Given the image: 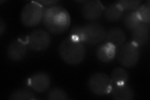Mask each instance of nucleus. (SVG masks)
Instances as JSON below:
<instances>
[{
	"label": "nucleus",
	"instance_id": "nucleus-6",
	"mask_svg": "<svg viewBox=\"0 0 150 100\" xmlns=\"http://www.w3.org/2000/svg\"><path fill=\"white\" fill-rule=\"evenodd\" d=\"M118 59L121 65L131 68L137 65L139 59L138 47L132 42H128L121 46Z\"/></svg>",
	"mask_w": 150,
	"mask_h": 100
},
{
	"label": "nucleus",
	"instance_id": "nucleus-2",
	"mask_svg": "<svg viewBox=\"0 0 150 100\" xmlns=\"http://www.w3.org/2000/svg\"><path fill=\"white\" fill-rule=\"evenodd\" d=\"M58 51L62 59L70 65L81 63L86 56V50L83 43L70 36L61 43Z\"/></svg>",
	"mask_w": 150,
	"mask_h": 100
},
{
	"label": "nucleus",
	"instance_id": "nucleus-7",
	"mask_svg": "<svg viewBox=\"0 0 150 100\" xmlns=\"http://www.w3.org/2000/svg\"><path fill=\"white\" fill-rule=\"evenodd\" d=\"M51 38L49 33L43 30H36L32 31L27 38L28 47L33 51L46 50L50 46Z\"/></svg>",
	"mask_w": 150,
	"mask_h": 100
},
{
	"label": "nucleus",
	"instance_id": "nucleus-5",
	"mask_svg": "<svg viewBox=\"0 0 150 100\" xmlns=\"http://www.w3.org/2000/svg\"><path fill=\"white\" fill-rule=\"evenodd\" d=\"M88 87L91 91L98 96H103L110 93L112 83L111 78L106 74L96 73L89 78Z\"/></svg>",
	"mask_w": 150,
	"mask_h": 100
},
{
	"label": "nucleus",
	"instance_id": "nucleus-3",
	"mask_svg": "<svg viewBox=\"0 0 150 100\" xmlns=\"http://www.w3.org/2000/svg\"><path fill=\"white\" fill-rule=\"evenodd\" d=\"M45 8L36 1H31L23 7L21 13V23L26 27L37 26L43 20Z\"/></svg>",
	"mask_w": 150,
	"mask_h": 100
},
{
	"label": "nucleus",
	"instance_id": "nucleus-20",
	"mask_svg": "<svg viewBox=\"0 0 150 100\" xmlns=\"http://www.w3.org/2000/svg\"><path fill=\"white\" fill-rule=\"evenodd\" d=\"M142 1L139 0H121L117 2L123 11H131L137 9L142 4Z\"/></svg>",
	"mask_w": 150,
	"mask_h": 100
},
{
	"label": "nucleus",
	"instance_id": "nucleus-18",
	"mask_svg": "<svg viewBox=\"0 0 150 100\" xmlns=\"http://www.w3.org/2000/svg\"><path fill=\"white\" fill-rule=\"evenodd\" d=\"M11 100H33L36 97L30 90L25 88L16 89L9 96Z\"/></svg>",
	"mask_w": 150,
	"mask_h": 100
},
{
	"label": "nucleus",
	"instance_id": "nucleus-22",
	"mask_svg": "<svg viewBox=\"0 0 150 100\" xmlns=\"http://www.w3.org/2000/svg\"><path fill=\"white\" fill-rule=\"evenodd\" d=\"M70 37H71L75 40L82 42L83 33H82V26H74L70 33Z\"/></svg>",
	"mask_w": 150,
	"mask_h": 100
},
{
	"label": "nucleus",
	"instance_id": "nucleus-17",
	"mask_svg": "<svg viewBox=\"0 0 150 100\" xmlns=\"http://www.w3.org/2000/svg\"><path fill=\"white\" fill-rule=\"evenodd\" d=\"M123 23L128 30L133 31L142 23L139 20L135 11H131L124 15Z\"/></svg>",
	"mask_w": 150,
	"mask_h": 100
},
{
	"label": "nucleus",
	"instance_id": "nucleus-16",
	"mask_svg": "<svg viewBox=\"0 0 150 100\" xmlns=\"http://www.w3.org/2000/svg\"><path fill=\"white\" fill-rule=\"evenodd\" d=\"M128 79V71L123 68H116L112 71L111 79L112 84H126Z\"/></svg>",
	"mask_w": 150,
	"mask_h": 100
},
{
	"label": "nucleus",
	"instance_id": "nucleus-21",
	"mask_svg": "<svg viewBox=\"0 0 150 100\" xmlns=\"http://www.w3.org/2000/svg\"><path fill=\"white\" fill-rule=\"evenodd\" d=\"M47 98L50 100H67L69 99V97L67 93L63 89L54 88L49 91Z\"/></svg>",
	"mask_w": 150,
	"mask_h": 100
},
{
	"label": "nucleus",
	"instance_id": "nucleus-4",
	"mask_svg": "<svg viewBox=\"0 0 150 100\" xmlns=\"http://www.w3.org/2000/svg\"><path fill=\"white\" fill-rule=\"evenodd\" d=\"M82 43L88 45H97L106 38L105 27L96 22H91L82 26Z\"/></svg>",
	"mask_w": 150,
	"mask_h": 100
},
{
	"label": "nucleus",
	"instance_id": "nucleus-15",
	"mask_svg": "<svg viewBox=\"0 0 150 100\" xmlns=\"http://www.w3.org/2000/svg\"><path fill=\"white\" fill-rule=\"evenodd\" d=\"M123 9L118 3H116L110 4L105 8L104 15L108 21L116 22L123 18Z\"/></svg>",
	"mask_w": 150,
	"mask_h": 100
},
{
	"label": "nucleus",
	"instance_id": "nucleus-14",
	"mask_svg": "<svg viewBox=\"0 0 150 100\" xmlns=\"http://www.w3.org/2000/svg\"><path fill=\"white\" fill-rule=\"evenodd\" d=\"M106 38L107 42L117 48L122 46L125 43L126 35L125 31L121 28L114 27L111 28L106 33Z\"/></svg>",
	"mask_w": 150,
	"mask_h": 100
},
{
	"label": "nucleus",
	"instance_id": "nucleus-1",
	"mask_svg": "<svg viewBox=\"0 0 150 100\" xmlns=\"http://www.w3.org/2000/svg\"><path fill=\"white\" fill-rule=\"evenodd\" d=\"M45 28L54 35L62 34L71 23V18L67 9L62 6L55 5L45 8L42 20Z\"/></svg>",
	"mask_w": 150,
	"mask_h": 100
},
{
	"label": "nucleus",
	"instance_id": "nucleus-11",
	"mask_svg": "<svg viewBox=\"0 0 150 100\" xmlns=\"http://www.w3.org/2000/svg\"><path fill=\"white\" fill-rule=\"evenodd\" d=\"M149 25L143 23H141L132 31L131 42L138 47L145 45L149 40Z\"/></svg>",
	"mask_w": 150,
	"mask_h": 100
},
{
	"label": "nucleus",
	"instance_id": "nucleus-13",
	"mask_svg": "<svg viewBox=\"0 0 150 100\" xmlns=\"http://www.w3.org/2000/svg\"><path fill=\"white\" fill-rule=\"evenodd\" d=\"M116 48L110 43L100 45L97 48L96 55L98 59L103 63H108L114 59Z\"/></svg>",
	"mask_w": 150,
	"mask_h": 100
},
{
	"label": "nucleus",
	"instance_id": "nucleus-19",
	"mask_svg": "<svg viewBox=\"0 0 150 100\" xmlns=\"http://www.w3.org/2000/svg\"><path fill=\"white\" fill-rule=\"evenodd\" d=\"M135 12L141 22L149 25L150 22V1L149 0L145 4L141 5Z\"/></svg>",
	"mask_w": 150,
	"mask_h": 100
},
{
	"label": "nucleus",
	"instance_id": "nucleus-10",
	"mask_svg": "<svg viewBox=\"0 0 150 100\" xmlns=\"http://www.w3.org/2000/svg\"><path fill=\"white\" fill-rule=\"evenodd\" d=\"M27 43L21 40L13 41L9 45L7 49V55L8 58L14 61L22 60L26 55L28 51Z\"/></svg>",
	"mask_w": 150,
	"mask_h": 100
},
{
	"label": "nucleus",
	"instance_id": "nucleus-24",
	"mask_svg": "<svg viewBox=\"0 0 150 100\" xmlns=\"http://www.w3.org/2000/svg\"><path fill=\"white\" fill-rule=\"evenodd\" d=\"M6 28V25L5 22L3 21V19L1 18V20H0V35L2 36L3 35V33L5 32Z\"/></svg>",
	"mask_w": 150,
	"mask_h": 100
},
{
	"label": "nucleus",
	"instance_id": "nucleus-8",
	"mask_svg": "<svg viewBox=\"0 0 150 100\" xmlns=\"http://www.w3.org/2000/svg\"><path fill=\"white\" fill-rule=\"evenodd\" d=\"M105 7L98 0L87 1L84 3L81 9L82 15L86 20L93 21L99 19L104 13Z\"/></svg>",
	"mask_w": 150,
	"mask_h": 100
},
{
	"label": "nucleus",
	"instance_id": "nucleus-12",
	"mask_svg": "<svg viewBox=\"0 0 150 100\" xmlns=\"http://www.w3.org/2000/svg\"><path fill=\"white\" fill-rule=\"evenodd\" d=\"M110 93L117 100H131L134 98L133 90L126 83L112 84Z\"/></svg>",
	"mask_w": 150,
	"mask_h": 100
},
{
	"label": "nucleus",
	"instance_id": "nucleus-9",
	"mask_svg": "<svg viewBox=\"0 0 150 100\" xmlns=\"http://www.w3.org/2000/svg\"><path fill=\"white\" fill-rule=\"evenodd\" d=\"M28 83L35 91L43 93L50 88L51 79L48 74L41 71L33 74L28 80Z\"/></svg>",
	"mask_w": 150,
	"mask_h": 100
},
{
	"label": "nucleus",
	"instance_id": "nucleus-23",
	"mask_svg": "<svg viewBox=\"0 0 150 100\" xmlns=\"http://www.w3.org/2000/svg\"><path fill=\"white\" fill-rule=\"evenodd\" d=\"M36 3L40 4L42 6H53L56 5V4L58 3L59 1L57 0H40V1H36Z\"/></svg>",
	"mask_w": 150,
	"mask_h": 100
}]
</instances>
